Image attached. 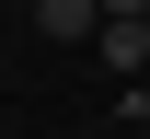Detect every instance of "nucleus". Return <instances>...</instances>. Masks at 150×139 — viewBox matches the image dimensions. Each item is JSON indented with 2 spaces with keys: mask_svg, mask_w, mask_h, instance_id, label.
<instances>
[{
  "mask_svg": "<svg viewBox=\"0 0 150 139\" xmlns=\"http://www.w3.org/2000/svg\"><path fill=\"white\" fill-rule=\"evenodd\" d=\"M23 12H35V0H23Z\"/></svg>",
  "mask_w": 150,
  "mask_h": 139,
  "instance_id": "20e7f679",
  "label": "nucleus"
},
{
  "mask_svg": "<svg viewBox=\"0 0 150 139\" xmlns=\"http://www.w3.org/2000/svg\"><path fill=\"white\" fill-rule=\"evenodd\" d=\"M139 12H150V0H104V23H139Z\"/></svg>",
  "mask_w": 150,
  "mask_h": 139,
  "instance_id": "7ed1b4c3",
  "label": "nucleus"
},
{
  "mask_svg": "<svg viewBox=\"0 0 150 139\" xmlns=\"http://www.w3.org/2000/svg\"><path fill=\"white\" fill-rule=\"evenodd\" d=\"M93 46H104V70H150V35H139V23H104Z\"/></svg>",
  "mask_w": 150,
  "mask_h": 139,
  "instance_id": "f03ea898",
  "label": "nucleus"
},
{
  "mask_svg": "<svg viewBox=\"0 0 150 139\" xmlns=\"http://www.w3.org/2000/svg\"><path fill=\"white\" fill-rule=\"evenodd\" d=\"M35 35L46 46H93L104 35V0H35Z\"/></svg>",
  "mask_w": 150,
  "mask_h": 139,
  "instance_id": "f257e3e1",
  "label": "nucleus"
}]
</instances>
